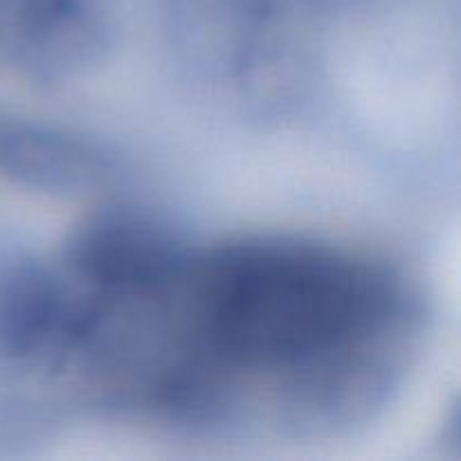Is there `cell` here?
<instances>
[{"label":"cell","mask_w":461,"mask_h":461,"mask_svg":"<svg viewBox=\"0 0 461 461\" xmlns=\"http://www.w3.org/2000/svg\"><path fill=\"white\" fill-rule=\"evenodd\" d=\"M88 0H0V54L39 61V52L79 50L88 43Z\"/></svg>","instance_id":"1"}]
</instances>
